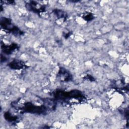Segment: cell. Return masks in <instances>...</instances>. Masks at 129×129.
Wrapping results in <instances>:
<instances>
[{"label": "cell", "instance_id": "6da1fadb", "mask_svg": "<svg viewBox=\"0 0 129 129\" xmlns=\"http://www.w3.org/2000/svg\"><path fill=\"white\" fill-rule=\"evenodd\" d=\"M11 105L16 109L19 108L18 109L20 110L21 112L29 113L37 115H45L48 110L44 104L40 106L36 105L30 102H25L19 106L14 101L12 103Z\"/></svg>", "mask_w": 129, "mask_h": 129}, {"label": "cell", "instance_id": "7a4b0ae2", "mask_svg": "<svg viewBox=\"0 0 129 129\" xmlns=\"http://www.w3.org/2000/svg\"><path fill=\"white\" fill-rule=\"evenodd\" d=\"M51 95L56 101L61 100L64 101L73 99L78 101H82L85 98L82 92L78 90H73L68 92L57 90L52 92Z\"/></svg>", "mask_w": 129, "mask_h": 129}, {"label": "cell", "instance_id": "3957f363", "mask_svg": "<svg viewBox=\"0 0 129 129\" xmlns=\"http://www.w3.org/2000/svg\"><path fill=\"white\" fill-rule=\"evenodd\" d=\"M0 24L2 28L5 31L11 33L16 36H20L24 34V32L19 28L12 24L11 20L9 18L6 17L1 18Z\"/></svg>", "mask_w": 129, "mask_h": 129}, {"label": "cell", "instance_id": "277c9868", "mask_svg": "<svg viewBox=\"0 0 129 129\" xmlns=\"http://www.w3.org/2000/svg\"><path fill=\"white\" fill-rule=\"evenodd\" d=\"M26 9L30 11L33 12L37 14L44 13L46 10V8L44 5H40L37 2L30 1L26 5Z\"/></svg>", "mask_w": 129, "mask_h": 129}, {"label": "cell", "instance_id": "5b68a950", "mask_svg": "<svg viewBox=\"0 0 129 129\" xmlns=\"http://www.w3.org/2000/svg\"><path fill=\"white\" fill-rule=\"evenodd\" d=\"M57 77L59 78L61 81L69 82L72 80L73 77L71 73L65 68L60 67L59 69Z\"/></svg>", "mask_w": 129, "mask_h": 129}, {"label": "cell", "instance_id": "8992f818", "mask_svg": "<svg viewBox=\"0 0 129 129\" xmlns=\"http://www.w3.org/2000/svg\"><path fill=\"white\" fill-rule=\"evenodd\" d=\"M8 66L11 69L15 70H20L28 67L24 61L18 59H14L11 61Z\"/></svg>", "mask_w": 129, "mask_h": 129}, {"label": "cell", "instance_id": "52a82bcc", "mask_svg": "<svg viewBox=\"0 0 129 129\" xmlns=\"http://www.w3.org/2000/svg\"><path fill=\"white\" fill-rule=\"evenodd\" d=\"M19 48V46L17 43H13L10 45H7L5 44H1V49L3 53L7 55L11 54L15 50Z\"/></svg>", "mask_w": 129, "mask_h": 129}, {"label": "cell", "instance_id": "ba28073f", "mask_svg": "<svg viewBox=\"0 0 129 129\" xmlns=\"http://www.w3.org/2000/svg\"><path fill=\"white\" fill-rule=\"evenodd\" d=\"M43 102V104L49 110H52L54 109L56 107V100L54 99L50 98H43L42 99Z\"/></svg>", "mask_w": 129, "mask_h": 129}, {"label": "cell", "instance_id": "9c48e42d", "mask_svg": "<svg viewBox=\"0 0 129 129\" xmlns=\"http://www.w3.org/2000/svg\"><path fill=\"white\" fill-rule=\"evenodd\" d=\"M52 13L56 16V17L58 19H63V21H66L68 18V15L66 12L59 10V9H54L52 11Z\"/></svg>", "mask_w": 129, "mask_h": 129}, {"label": "cell", "instance_id": "30bf717a", "mask_svg": "<svg viewBox=\"0 0 129 129\" xmlns=\"http://www.w3.org/2000/svg\"><path fill=\"white\" fill-rule=\"evenodd\" d=\"M4 118L8 122L11 123H16L18 121V117L17 116H14L9 111H6L4 114Z\"/></svg>", "mask_w": 129, "mask_h": 129}, {"label": "cell", "instance_id": "8fae6325", "mask_svg": "<svg viewBox=\"0 0 129 129\" xmlns=\"http://www.w3.org/2000/svg\"><path fill=\"white\" fill-rule=\"evenodd\" d=\"M82 18L83 19L87 22H89L91 21L92 20H93L94 18V16L93 15V14L91 13H85L83 16H82Z\"/></svg>", "mask_w": 129, "mask_h": 129}, {"label": "cell", "instance_id": "7c38bea8", "mask_svg": "<svg viewBox=\"0 0 129 129\" xmlns=\"http://www.w3.org/2000/svg\"><path fill=\"white\" fill-rule=\"evenodd\" d=\"M84 79L86 80H89L90 81H95L94 78L92 76L90 75H87V76H86L85 77Z\"/></svg>", "mask_w": 129, "mask_h": 129}, {"label": "cell", "instance_id": "4fadbf2b", "mask_svg": "<svg viewBox=\"0 0 129 129\" xmlns=\"http://www.w3.org/2000/svg\"><path fill=\"white\" fill-rule=\"evenodd\" d=\"M71 33L70 32H68L67 33L64 34V35H63V37H64V38L67 39V38H68L71 36Z\"/></svg>", "mask_w": 129, "mask_h": 129}, {"label": "cell", "instance_id": "5bb4252c", "mask_svg": "<svg viewBox=\"0 0 129 129\" xmlns=\"http://www.w3.org/2000/svg\"><path fill=\"white\" fill-rule=\"evenodd\" d=\"M1 62H5L7 60V58L3 56L2 54H1Z\"/></svg>", "mask_w": 129, "mask_h": 129}, {"label": "cell", "instance_id": "9a60e30c", "mask_svg": "<svg viewBox=\"0 0 129 129\" xmlns=\"http://www.w3.org/2000/svg\"><path fill=\"white\" fill-rule=\"evenodd\" d=\"M4 3H6V4L8 5H13V4H15V2L12 1H5V2H4Z\"/></svg>", "mask_w": 129, "mask_h": 129}]
</instances>
